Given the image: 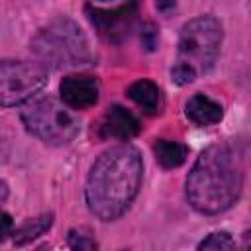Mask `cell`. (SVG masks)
Segmentation results:
<instances>
[{"label": "cell", "mask_w": 251, "mask_h": 251, "mask_svg": "<svg viewBox=\"0 0 251 251\" xmlns=\"http://www.w3.org/2000/svg\"><path fill=\"white\" fill-rule=\"evenodd\" d=\"M141 155L131 145L104 151L92 165L86 180V204L102 222L118 220L133 202L141 186Z\"/></svg>", "instance_id": "1"}, {"label": "cell", "mask_w": 251, "mask_h": 251, "mask_svg": "<svg viewBox=\"0 0 251 251\" xmlns=\"http://www.w3.org/2000/svg\"><path fill=\"white\" fill-rule=\"evenodd\" d=\"M20 116L27 131L49 145L71 143L80 131L78 118L51 96L29 98L22 106Z\"/></svg>", "instance_id": "4"}, {"label": "cell", "mask_w": 251, "mask_h": 251, "mask_svg": "<svg viewBox=\"0 0 251 251\" xmlns=\"http://www.w3.org/2000/svg\"><path fill=\"white\" fill-rule=\"evenodd\" d=\"M51 222H53V216L51 214H43L39 218L27 220L24 226H20L14 231V243L16 245H25V243L37 239L39 235H43L51 227Z\"/></svg>", "instance_id": "13"}, {"label": "cell", "mask_w": 251, "mask_h": 251, "mask_svg": "<svg viewBox=\"0 0 251 251\" xmlns=\"http://www.w3.org/2000/svg\"><path fill=\"white\" fill-rule=\"evenodd\" d=\"M61 98L73 110H86L98 102V82L94 76L69 75L61 80Z\"/></svg>", "instance_id": "8"}, {"label": "cell", "mask_w": 251, "mask_h": 251, "mask_svg": "<svg viewBox=\"0 0 251 251\" xmlns=\"http://www.w3.org/2000/svg\"><path fill=\"white\" fill-rule=\"evenodd\" d=\"M153 151H155V159L165 169H176L188 157V147L184 143L171 141V139H159V141H155Z\"/></svg>", "instance_id": "12"}, {"label": "cell", "mask_w": 251, "mask_h": 251, "mask_svg": "<svg viewBox=\"0 0 251 251\" xmlns=\"http://www.w3.org/2000/svg\"><path fill=\"white\" fill-rule=\"evenodd\" d=\"M175 8V0H157V10H161V12H171Z\"/></svg>", "instance_id": "19"}, {"label": "cell", "mask_w": 251, "mask_h": 251, "mask_svg": "<svg viewBox=\"0 0 251 251\" xmlns=\"http://www.w3.org/2000/svg\"><path fill=\"white\" fill-rule=\"evenodd\" d=\"M127 96L147 114H155L159 110V104H161V92L157 88L155 82L147 80V78H141L137 82H133L129 88H127Z\"/></svg>", "instance_id": "11"}, {"label": "cell", "mask_w": 251, "mask_h": 251, "mask_svg": "<svg viewBox=\"0 0 251 251\" xmlns=\"http://www.w3.org/2000/svg\"><path fill=\"white\" fill-rule=\"evenodd\" d=\"M184 114L196 126H212L222 120L224 108L216 100H212L204 94H194L192 98H188V102L184 106Z\"/></svg>", "instance_id": "10"}, {"label": "cell", "mask_w": 251, "mask_h": 251, "mask_svg": "<svg viewBox=\"0 0 251 251\" xmlns=\"http://www.w3.org/2000/svg\"><path fill=\"white\" fill-rule=\"evenodd\" d=\"M12 227H14L12 218L8 214H0V241H4L12 233Z\"/></svg>", "instance_id": "17"}, {"label": "cell", "mask_w": 251, "mask_h": 251, "mask_svg": "<svg viewBox=\"0 0 251 251\" xmlns=\"http://www.w3.org/2000/svg\"><path fill=\"white\" fill-rule=\"evenodd\" d=\"M235 247V241L231 239L229 233L226 231H216V233H210L206 239H202L198 243V249H214V251H224V249H233Z\"/></svg>", "instance_id": "14"}, {"label": "cell", "mask_w": 251, "mask_h": 251, "mask_svg": "<svg viewBox=\"0 0 251 251\" xmlns=\"http://www.w3.org/2000/svg\"><path fill=\"white\" fill-rule=\"evenodd\" d=\"M88 18L96 27L98 35L108 43H122L137 18V0H129L118 8L102 10V8H88Z\"/></svg>", "instance_id": "7"}, {"label": "cell", "mask_w": 251, "mask_h": 251, "mask_svg": "<svg viewBox=\"0 0 251 251\" xmlns=\"http://www.w3.org/2000/svg\"><path fill=\"white\" fill-rule=\"evenodd\" d=\"M243 169L229 143L210 145L200 153L186 178V198L200 214H220L241 194Z\"/></svg>", "instance_id": "2"}, {"label": "cell", "mask_w": 251, "mask_h": 251, "mask_svg": "<svg viewBox=\"0 0 251 251\" xmlns=\"http://www.w3.org/2000/svg\"><path fill=\"white\" fill-rule=\"evenodd\" d=\"M139 129H141V126H139L137 118L118 104L108 108V112L104 114L102 124H100V133L104 137H114V139H122V141L135 137L139 133Z\"/></svg>", "instance_id": "9"}, {"label": "cell", "mask_w": 251, "mask_h": 251, "mask_svg": "<svg viewBox=\"0 0 251 251\" xmlns=\"http://www.w3.org/2000/svg\"><path fill=\"white\" fill-rule=\"evenodd\" d=\"M33 55L49 67H78L92 61V51L82 29L73 20H55L31 39Z\"/></svg>", "instance_id": "3"}, {"label": "cell", "mask_w": 251, "mask_h": 251, "mask_svg": "<svg viewBox=\"0 0 251 251\" xmlns=\"http://www.w3.org/2000/svg\"><path fill=\"white\" fill-rule=\"evenodd\" d=\"M222 35V25L212 16H200L186 22L178 39V63L192 67L196 75L210 71L218 59Z\"/></svg>", "instance_id": "5"}, {"label": "cell", "mask_w": 251, "mask_h": 251, "mask_svg": "<svg viewBox=\"0 0 251 251\" xmlns=\"http://www.w3.org/2000/svg\"><path fill=\"white\" fill-rule=\"evenodd\" d=\"M171 76H173V80L176 82V84H188V82H192L194 78H196V71L192 69V67H188V65H184V63H176L175 67H173V71H171Z\"/></svg>", "instance_id": "15"}, {"label": "cell", "mask_w": 251, "mask_h": 251, "mask_svg": "<svg viewBox=\"0 0 251 251\" xmlns=\"http://www.w3.org/2000/svg\"><path fill=\"white\" fill-rule=\"evenodd\" d=\"M143 37H145V47L151 51L155 49V43H157V29L153 25H147V31H143Z\"/></svg>", "instance_id": "18"}, {"label": "cell", "mask_w": 251, "mask_h": 251, "mask_svg": "<svg viewBox=\"0 0 251 251\" xmlns=\"http://www.w3.org/2000/svg\"><path fill=\"white\" fill-rule=\"evenodd\" d=\"M6 198H8V184L0 178V204H2Z\"/></svg>", "instance_id": "20"}, {"label": "cell", "mask_w": 251, "mask_h": 251, "mask_svg": "<svg viewBox=\"0 0 251 251\" xmlns=\"http://www.w3.org/2000/svg\"><path fill=\"white\" fill-rule=\"evenodd\" d=\"M47 84L43 65L27 61H0V108L33 98Z\"/></svg>", "instance_id": "6"}, {"label": "cell", "mask_w": 251, "mask_h": 251, "mask_svg": "<svg viewBox=\"0 0 251 251\" xmlns=\"http://www.w3.org/2000/svg\"><path fill=\"white\" fill-rule=\"evenodd\" d=\"M69 245L73 249H96V241L88 235V233H82V231H69Z\"/></svg>", "instance_id": "16"}, {"label": "cell", "mask_w": 251, "mask_h": 251, "mask_svg": "<svg viewBox=\"0 0 251 251\" xmlns=\"http://www.w3.org/2000/svg\"><path fill=\"white\" fill-rule=\"evenodd\" d=\"M98 2H108V0H98Z\"/></svg>", "instance_id": "21"}]
</instances>
